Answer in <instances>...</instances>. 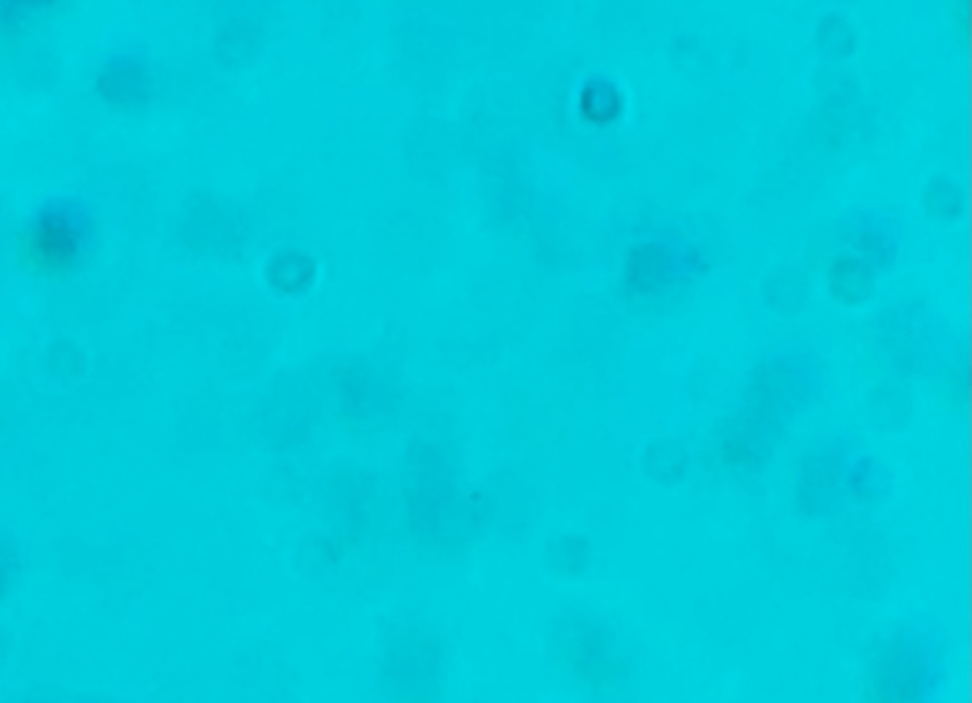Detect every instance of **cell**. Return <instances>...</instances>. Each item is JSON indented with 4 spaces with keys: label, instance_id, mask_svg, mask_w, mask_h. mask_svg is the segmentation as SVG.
Listing matches in <instances>:
<instances>
[{
    "label": "cell",
    "instance_id": "6da1fadb",
    "mask_svg": "<svg viewBox=\"0 0 972 703\" xmlns=\"http://www.w3.org/2000/svg\"><path fill=\"white\" fill-rule=\"evenodd\" d=\"M39 251L46 255L48 261L56 259V263H63L65 255L73 253L71 232L59 223H44V228L39 232Z\"/></svg>",
    "mask_w": 972,
    "mask_h": 703
}]
</instances>
